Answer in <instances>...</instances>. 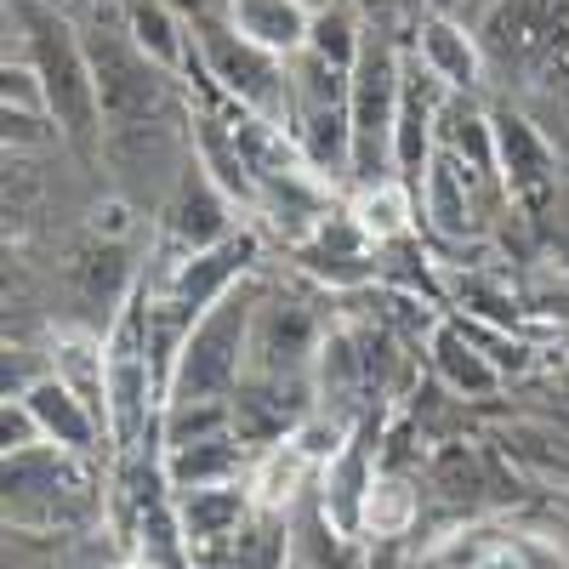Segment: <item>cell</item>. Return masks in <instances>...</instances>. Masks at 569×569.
<instances>
[{"mask_svg": "<svg viewBox=\"0 0 569 569\" xmlns=\"http://www.w3.org/2000/svg\"><path fill=\"white\" fill-rule=\"evenodd\" d=\"M297 251H302V262H308L319 279H330V284H359V279L376 273V262H370L376 240L353 222V211H342V206L330 211Z\"/></svg>", "mask_w": 569, "mask_h": 569, "instance_id": "15", "label": "cell"}, {"mask_svg": "<svg viewBox=\"0 0 569 569\" xmlns=\"http://www.w3.org/2000/svg\"><path fill=\"white\" fill-rule=\"evenodd\" d=\"M405 103V52L393 34L365 29L353 63V188L393 177V131Z\"/></svg>", "mask_w": 569, "mask_h": 569, "instance_id": "4", "label": "cell"}, {"mask_svg": "<svg viewBox=\"0 0 569 569\" xmlns=\"http://www.w3.org/2000/svg\"><path fill=\"white\" fill-rule=\"evenodd\" d=\"M353 222L370 233L376 246H388V240H399V233H410V217H416V194L399 182V177H388V182H370V188H359L353 194Z\"/></svg>", "mask_w": 569, "mask_h": 569, "instance_id": "21", "label": "cell"}, {"mask_svg": "<svg viewBox=\"0 0 569 569\" xmlns=\"http://www.w3.org/2000/svg\"><path fill=\"white\" fill-rule=\"evenodd\" d=\"M257 284H233V291L194 325V337L182 342L171 376H166V410L182 405H233L246 370H251V325H257Z\"/></svg>", "mask_w": 569, "mask_h": 569, "instance_id": "1", "label": "cell"}, {"mask_svg": "<svg viewBox=\"0 0 569 569\" xmlns=\"http://www.w3.org/2000/svg\"><path fill=\"white\" fill-rule=\"evenodd\" d=\"M86 58L98 74V103H103V131L149 126V120H177V74L160 69L126 29H91Z\"/></svg>", "mask_w": 569, "mask_h": 569, "instance_id": "5", "label": "cell"}, {"mask_svg": "<svg viewBox=\"0 0 569 569\" xmlns=\"http://www.w3.org/2000/svg\"><path fill=\"white\" fill-rule=\"evenodd\" d=\"M18 29H23V58L34 63L52 120L74 137L91 142L103 126V103H98V74H91L86 40L69 29V18L58 7H40V0H18Z\"/></svg>", "mask_w": 569, "mask_h": 569, "instance_id": "2", "label": "cell"}, {"mask_svg": "<svg viewBox=\"0 0 569 569\" xmlns=\"http://www.w3.org/2000/svg\"><path fill=\"white\" fill-rule=\"evenodd\" d=\"M40 7H63V0H40Z\"/></svg>", "mask_w": 569, "mask_h": 569, "instance_id": "24", "label": "cell"}, {"mask_svg": "<svg viewBox=\"0 0 569 569\" xmlns=\"http://www.w3.org/2000/svg\"><path fill=\"white\" fill-rule=\"evenodd\" d=\"M490 131H496V171H501V188L518 200V206H547L552 194V149H547V137L525 120V114H512V109H496L490 114Z\"/></svg>", "mask_w": 569, "mask_h": 569, "instance_id": "11", "label": "cell"}, {"mask_svg": "<svg viewBox=\"0 0 569 569\" xmlns=\"http://www.w3.org/2000/svg\"><path fill=\"white\" fill-rule=\"evenodd\" d=\"M421 7L433 12V18H456V12H461V0H421Z\"/></svg>", "mask_w": 569, "mask_h": 569, "instance_id": "23", "label": "cell"}, {"mask_svg": "<svg viewBox=\"0 0 569 569\" xmlns=\"http://www.w3.org/2000/svg\"><path fill=\"white\" fill-rule=\"evenodd\" d=\"M370 490H376V421L359 416V427L348 433V445L337 450V461L319 472L325 525L337 530L342 541L365 536V501H370Z\"/></svg>", "mask_w": 569, "mask_h": 569, "instance_id": "10", "label": "cell"}, {"mask_svg": "<svg viewBox=\"0 0 569 569\" xmlns=\"http://www.w3.org/2000/svg\"><path fill=\"white\" fill-rule=\"evenodd\" d=\"M433 365H439L445 382H450L456 393H467V399H485V393H496V382H501V370L490 365L485 342H472L467 330H456V325H439V330H433Z\"/></svg>", "mask_w": 569, "mask_h": 569, "instance_id": "19", "label": "cell"}, {"mask_svg": "<svg viewBox=\"0 0 569 569\" xmlns=\"http://www.w3.org/2000/svg\"><path fill=\"white\" fill-rule=\"evenodd\" d=\"M23 405H29L34 427H40V439L58 445V450H69V456H91V445L109 433L103 416L91 410V405L63 382V376H40V382H29V388H23Z\"/></svg>", "mask_w": 569, "mask_h": 569, "instance_id": "13", "label": "cell"}, {"mask_svg": "<svg viewBox=\"0 0 569 569\" xmlns=\"http://www.w3.org/2000/svg\"><path fill=\"white\" fill-rule=\"evenodd\" d=\"M410 52L450 86V98H472L479 80H485V52H479V40L461 29V18H433L427 12L416 23V34H410Z\"/></svg>", "mask_w": 569, "mask_h": 569, "instance_id": "14", "label": "cell"}, {"mask_svg": "<svg viewBox=\"0 0 569 569\" xmlns=\"http://www.w3.org/2000/svg\"><path fill=\"white\" fill-rule=\"evenodd\" d=\"M410 518H416V490L405 479H376L370 501H365V536H405L410 530Z\"/></svg>", "mask_w": 569, "mask_h": 569, "instance_id": "22", "label": "cell"}, {"mask_svg": "<svg viewBox=\"0 0 569 569\" xmlns=\"http://www.w3.org/2000/svg\"><path fill=\"white\" fill-rule=\"evenodd\" d=\"M472 188L479 182L461 171V160L450 149H439L433 166H427V182H421V217L433 222L445 240H467L472 233Z\"/></svg>", "mask_w": 569, "mask_h": 569, "instance_id": "18", "label": "cell"}, {"mask_svg": "<svg viewBox=\"0 0 569 569\" xmlns=\"http://www.w3.org/2000/svg\"><path fill=\"white\" fill-rule=\"evenodd\" d=\"M313 18H319V7H308V0H228V23L284 63L308 46Z\"/></svg>", "mask_w": 569, "mask_h": 569, "instance_id": "16", "label": "cell"}, {"mask_svg": "<svg viewBox=\"0 0 569 569\" xmlns=\"http://www.w3.org/2000/svg\"><path fill=\"white\" fill-rule=\"evenodd\" d=\"M308 472H313V461H308V450H302L297 439L268 445V450L251 461V496H257V507H262V512H284V507H291V496L302 490Z\"/></svg>", "mask_w": 569, "mask_h": 569, "instance_id": "20", "label": "cell"}, {"mask_svg": "<svg viewBox=\"0 0 569 569\" xmlns=\"http://www.w3.org/2000/svg\"><path fill=\"white\" fill-rule=\"evenodd\" d=\"M228 233H233V200L194 154L188 171L177 177V188L166 194V240L182 257H194V251H211L217 240H228Z\"/></svg>", "mask_w": 569, "mask_h": 569, "instance_id": "9", "label": "cell"}, {"mask_svg": "<svg viewBox=\"0 0 569 569\" xmlns=\"http://www.w3.org/2000/svg\"><path fill=\"white\" fill-rule=\"evenodd\" d=\"M251 450L240 433H217V439H194V445H171L160 472L171 496H188V490H211V485H240Z\"/></svg>", "mask_w": 569, "mask_h": 569, "instance_id": "17", "label": "cell"}, {"mask_svg": "<svg viewBox=\"0 0 569 569\" xmlns=\"http://www.w3.org/2000/svg\"><path fill=\"white\" fill-rule=\"evenodd\" d=\"M319 325L302 302L291 297H262L257 302V325H251V370L246 376H268V382H308V370L319 359Z\"/></svg>", "mask_w": 569, "mask_h": 569, "instance_id": "7", "label": "cell"}, {"mask_svg": "<svg viewBox=\"0 0 569 569\" xmlns=\"http://www.w3.org/2000/svg\"><path fill=\"white\" fill-rule=\"evenodd\" d=\"M251 257H257V233H251V228H233L228 240H217L211 251L177 257V262H171V273L160 279V291H154V297H166V302H177L182 313L206 319V313L233 291V284H246Z\"/></svg>", "mask_w": 569, "mask_h": 569, "instance_id": "8", "label": "cell"}, {"mask_svg": "<svg viewBox=\"0 0 569 569\" xmlns=\"http://www.w3.org/2000/svg\"><path fill=\"white\" fill-rule=\"evenodd\" d=\"M86 472L80 456L58 450V445H34L7 456V518L23 530H46V525H80L86 518Z\"/></svg>", "mask_w": 569, "mask_h": 569, "instance_id": "6", "label": "cell"}, {"mask_svg": "<svg viewBox=\"0 0 569 569\" xmlns=\"http://www.w3.org/2000/svg\"><path fill=\"white\" fill-rule=\"evenodd\" d=\"M171 507H177V525H182V541H188V563L211 558L217 547H228V541L257 518V496H251V485L188 490V496H177Z\"/></svg>", "mask_w": 569, "mask_h": 569, "instance_id": "12", "label": "cell"}, {"mask_svg": "<svg viewBox=\"0 0 569 569\" xmlns=\"http://www.w3.org/2000/svg\"><path fill=\"white\" fill-rule=\"evenodd\" d=\"M188 34H194V52H200L194 69L228 103H240L246 114H262L291 131V63L251 46L228 18H200V23H188Z\"/></svg>", "mask_w": 569, "mask_h": 569, "instance_id": "3", "label": "cell"}]
</instances>
